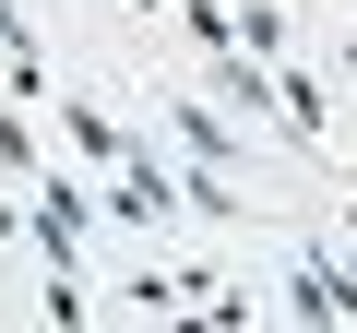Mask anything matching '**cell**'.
<instances>
[{
    "label": "cell",
    "instance_id": "3",
    "mask_svg": "<svg viewBox=\"0 0 357 333\" xmlns=\"http://www.w3.org/2000/svg\"><path fill=\"white\" fill-rule=\"evenodd\" d=\"M60 143H72V155L96 166V179H119V166H131V143H143V131H119V119H107L96 95H60Z\"/></svg>",
    "mask_w": 357,
    "mask_h": 333
},
{
    "label": "cell",
    "instance_id": "2",
    "mask_svg": "<svg viewBox=\"0 0 357 333\" xmlns=\"http://www.w3.org/2000/svg\"><path fill=\"white\" fill-rule=\"evenodd\" d=\"M155 119H167V143L191 155V166H227V179H238V155H250V131H238V119H227V107H215L203 84H167V95H155Z\"/></svg>",
    "mask_w": 357,
    "mask_h": 333
},
{
    "label": "cell",
    "instance_id": "4",
    "mask_svg": "<svg viewBox=\"0 0 357 333\" xmlns=\"http://www.w3.org/2000/svg\"><path fill=\"white\" fill-rule=\"evenodd\" d=\"M0 179H48V155H36V119L0 95Z\"/></svg>",
    "mask_w": 357,
    "mask_h": 333
},
{
    "label": "cell",
    "instance_id": "8",
    "mask_svg": "<svg viewBox=\"0 0 357 333\" xmlns=\"http://www.w3.org/2000/svg\"><path fill=\"white\" fill-rule=\"evenodd\" d=\"M345 238H357V191H345Z\"/></svg>",
    "mask_w": 357,
    "mask_h": 333
},
{
    "label": "cell",
    "instance_id": "7",
    "mask_svg": "<svg viewBox=\"0 0 357 333\" xmlns=\"http://www.w3.org/2000/svg\"><path fill=\"white\" fill-rule=\"evenodd\" d=\"M13 238H24V203H0V250H13Z\"/></svg>",
    "mask_w": 357,
    "mask_h": 333
},
{
    "label": "cell",
    "instance_id": "6",
    "mask_svg": "<svg viewBox=\"0 0 357 333\" xmlns=\"http://www.w3.org/2000/svg\"><path fill=\"white\" fill-rule=\"evenodd\" d=\"M310 262H321V297H333V321H357V250H333V238H298Z\"/></svg>",
    "mask_w": 357,
    "mask_h": 333
},
{
    "label": "cell",
    "instance_id": "5",
    "mask_svg": "<svg viewBox=\"0 0 357 333\" xmlns=\"http://www.w3.org/2000/svg\"><path fill=\"white\" fill-rule=\"evenodd\" d=\"M238 48H250L262 72L286 60V0H238Z\"/></svg>",
    "mask_w": 357,
    "mask_h": 333
},
{
    "label": "cell",
    "instance_id": "1",
    "mask_svg": "<svg viewBox=\"0 0 357 333\" xmlns=\"http://www.w3.org/2000/svg\"><path fill=\"white\" fill-rule=\"evenodd\" d=\"M96 226H107V215H96V191L48 166V179H36V203H24V250H36L48 274H84V262H96Z\"/></svg>",
    "mask_w": 357,
    "mask_h": 333
}]
</instances>
